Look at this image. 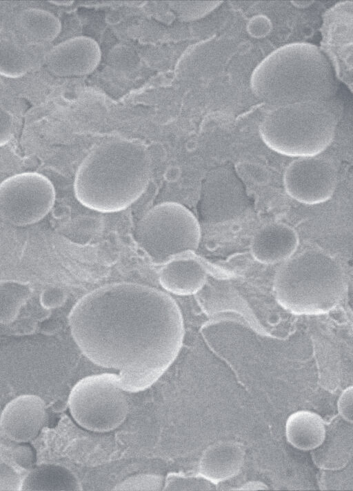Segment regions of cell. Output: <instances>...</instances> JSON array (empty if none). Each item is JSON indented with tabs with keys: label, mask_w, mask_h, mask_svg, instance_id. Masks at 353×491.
<instances>
[{
	"label": "cell",
	"mask_w": 353,
	"mask_h": 491,
	"mask_svg": "<svg viewBox=\"0 0 353 491\" xmlns=\"http://www.w3.org/2000/svg\"><path fill=\"white\" fill-rule=\"evenodd\" d=\"M30 67L27 55L14 43L0 39V75L19 78L28 72Z\"/></svg>",
	"instance_id": "7402d4cb"
},
{
	"label": "cell",
	"mask_w": 353,
	"mask_h": 491,
	"mask_svg": "<svg viewBox=\"0 0 353 491\" xmlns=\"http://www.w3.org/2000/svg\"><path fill=\"white\" fill-rule=\"evenodd\" d=\"M14 132V122L11 114L0 104V147L8 143Z\"/></svg>",
	"instance_id": "83f0119b"
},
{
	"label": "cell",
	"mask_w": 353,
	"mask_h": 491,
	"mask_svg": "<svg viewBox=\"0 0 353 491\" xmlns=\"http://www.w3.org/2000/svg\"><path fill=\"white\" fill-rule=\"evenodd\" d=\"M23 478L15 466L0 461V490H21Z\"/></svg>",
	"instance_id": "4316f807"
},
{
	"label": "cell",
	"mask_w": 353,
	"mask_h": 491,
	"mask_svg": "<svg viewBox=\"0 0 353 491\" xmlns=\"http://www.w3.org/2000/svg\"><path fill=\"white\" fill-rule=\"evenodd\" d=\"M215 484L199 475L185 476L171 473L165 479L164 490H210L215 488Z\"/></svg>",
	"instance_id": "603a6c76"
},
{
	"label": "cell",
	"mask_w": 353,
	"mask_h": 491,
	"mask_svg": "<svg viewBox=\"0 0 353 491\" xmlns=\"http://www.w3.org/2000/svg\"><path fill=\"white\" fill-rule=\"evenodd\" d=\"M49 2L51 3H53L54 5H58V6H68V5L72 3V1H50Z\"/></svg>",
	"instance_id": "d6a6232c"
},
{
	"label": "cell",
	"mask_w": 353,
	"mask_h": 491,
	"mask_svg": "<svg viewBox=\"0 0 353 491\" xmlns=\"http://www.w3.org/2000/svg\"><path fill=\"white\" fill-rule=\"evenodd\" d=\"M163 479L154 474L130 477L115 487L116 490H159L163 488Z\"/></svg>",
	"instance_id": "d4e9b609"
},
{
	"label": "cell",
	"mask_w": 353,
	"mask_h": 491,
	"mask_svg": "<svg viewBox=\"0 0 353 491\" xmlns=\"http://www.w3.org/2000/svg\"><path fill=\"white\" fill-rule=\"evenodd\" d=\"M68 321L74 340L93 363L119 371L124 390L152 385L182 345L181 311L168 294L133 283L100 287L80 299Z\"/></svg>",
	"instance_id": "6da1fadb"
},
{
	"label": "cell",
	"mask_w": 353,
	"mask_h": 491,
	"mask_svg": "<svg viewBox=\"0 0 353 491\" xmlns=\"http://www.w3.org/2000/svg\"><path fill=\"white\" fill-rule=\"evenodd\" d=\"M352 386L345 389L337 402L339 413L341 418L352 423Z\"/></svg>",
	"instance_id": "f546056e"
},
{
	"label": "cell",
	"mask_w": 353,
	"mask_h": 491,
	"mask_svg": "<svg viewBox=\"0 0 353 491\" xmlns=\"http://www.w3.org/2000/svg\"><path fill=\"white\" fill-rule=\"evenodd\" d=\"M55 197L54 186L46 176L16 174L0 183V217L16 226L36 223L52 210Z\"/></svg>",
	"instance_id": "ba28073f"
},
{
	"label": "cell",
	"mask_w": 353,
	"mask_h": 491,
	"mask_svg": "<svg viewBox=\"0 0 353 491\" xmlns=\"http://www.w3.org/2000/svg\"><path fill=\"white\" fill-rule=\"evenodd\" d=\"M346 279L341 263L327 252L307 249L294 254L278 270L274 283L276 299L296 314H319L341 300Z\"/></svg>",
	"instance_id": "277c9868"
},
{
	"label": "cell",
	"mask_w": 353,
	"mask_h": 491,
	"mask_svg": "<svg viewBox=\"0 0 353 491\" xmlns=\"http://www.w3.org/2000/svg\"><path fill=\"white\" fill-rule=\"evenodd\" d=\"M151 161L140 143L124 139L100 144L79 165L74 192L84 206L101 212L123 210L146 190Z\"/></svg>",
	"instance_id": "7a4b0ae2"
},
{
	"label": "cell",
	"mask_w": 353,
	"mask_h": 491,
	"mask_svg": "<svg viewBox=\"0 0 353 491\" xmlns=\"http://www.w3.org/2000/svg\"><path fill=\"white\" fill-rule=\"evenodd\" d=\"M77 477L68 468L55 464L36 467L24 476L21 490H81Z\"/></svg>",
	"instance_id": "ffe728a7"
},
{
	"label": "cell",
	"mask_w": 353,
	"mask_h": 491,
	"mask_svg": "<svg viewBox=\"0 0 353 491\" xmlns=\"http://www.w3.org/2000/svg\"><path fill=\"white\" fill-rule=\"evenodd\" d=\"M17 27L28 43L39 45L52 41L61 32L59 19L51 12L41 8H28L21 12L17 19Z\"/></svg>",
	"instance_id": "d6986e66"
},
{
	"label": "cell",
	"mask_w": 353,
	"mask_h": 491,
	"mask_svg": "<svg viewBox=\"0 0 353 491\" xmlns=\"http://www.w3.org/2000/svg\"><path fill=\"white\" fill-rule=\"evenodd\" d=\"M336 122L325 102L274 107L262 119L259 132L272 150L291 157L318 156L332 142Z\"/></svg>",
	"instance_id": "5b68a950"
},
{
	"label": "cell",
	"mask_w": 353,
	"mask_h": 491,
	"mask_svg": "<svg viewBox=\"0 0 353 491\" xmlns=\"http://www.w3.org/2000/svg\"><path fill=\"white\" fill-rule=\"evenodd\" d=\"M236 170V174L241 180L252 184L263 185L270 179L268 170L255 163H241L237 166Z\"/></svg>",
	"instance_id": "484cf974"
},
{
	"label": "cell",
	"mask_w": 353,
	"mask_h": 491,
	"mask_svg": "<svg viewBox=\"0 0 353 491\" xmlns=\"http://www.w3.org/2000/svg\"><path fill=\"white\" fill-rule=\"evenodd\" d=\"M251 88L257 98L274 107L326 102L335 94V72L317 46L308 43L283 46L254 69Z\"/></svg>",
	"instance_id": "3957f363"
},
{
	"label": "cell",
	"mask_w": 353,
	"mask_h": 491,
	"mask_svg": "<svg viewBox=\"0 0 353 491\" xmlns=\"http://www.w3.org/2000/svg\"><path fill=\"white\" fill-rule=\"evenodd\" d=\"M283 181L292 199L303 204L316 205L333 196L337 172L328 159L318 156L298 158L286 167Z\"/></svg>",
	"instance_id": "9c48e42d"
},
{
	"label": "cell",
	"mask_w": 353,
	"mask_h": 491,
	"mask_svg": "<svg viewBox=\"0 0 353 491\" xmlns=\"http://www.w3.org/2000/svg\"><path fill=\"white\" fill-rule=\"evenodd\" d=\"M208 268L194 252L181 253L162 265L159 273L162 287L177 295L195 294L205 284Z\"/></svg>",
	"instance_id": "5bb4252c"
},
{
	"label": "cell",
	"mask_w": 353,
	"mask_h": 491,
	"mask_svg": "<svg viewBox=\"0 0 353 491\" xmlns=\"http://www.w3.org/2000/svg\"><path fill=\"white\" fill-rule=\"evenodd\" d=\"M30 294L31 288L28 283L17 281L1 282L0 323L7 324L14 321Z\"/></svg>",
	"instance_id": "44dd1931"
},
{
	"label": "cell",
	"mask_w": 353,
	"mask_h": 491,
	"mask_svg": "<svg viewBox=\"0 0 353 491\" xmlns=\"http://www.w3.org/2000/svg\"><path fill=\"white\" fill-rule=\"evenodd\" d=\"M248 208V198L241 179L227 168L210 172L203 181L199 202L203 221L211 224L240 217Z\"/></svg>",
	"instance_id": "30bf717a"
},
{
	"label": "cell",
	"mask_w": 353,
	"mask_h": 491,
	"mask_svg": "<svg viewBox=\"0 0 353 491\" xmlns=\"http://www.w3.org/2000/svg\"><path fill=\"white\" fill-rule=\"evenodd\" d=\"M312 2L313 1H292V3L299 8H305L312 4Z\"/></svg>",
	"instance_id": "1f68e13d"
},
{
	"label": "cell",
	"mask_w": 353,
	"mask_h": 491,
	"mask_svg": "<svg viewBox=\"0 0 353 491\" xmlns=\"http://www.w3.org/2000/svg\"><path fill=\"white\" fill-rule=\"evenodd\" d=\"M299 242V236L291 226L273 222L255 232L251 240L250 252L253 258L261 263L285 262L294 254Z\"/></svg>",
	"instance_id": "9a60e30c"
},
{
	"label": "cell",
	"mask_w": 353,
	"mask_h": 491,
	"mask_svg": "<svg viewBox=\"0 0 353 491\" xmlns=\"http://www.w3.org/2000/svg\"><path fill=\"white\" fill-rule=\"evenodd\" d=\"M259 489H268L265 484L261 482H250L245 483L240 490H259Z\"/></svg>",
	"instance_id": "4dcf8cb0"
},
{
	"label": "cell",
	"mask_w": 353,
	"mask_h": 491,
	"mask_svg": "<svg viewBox=\"0 0 353 491\" xmlns=\"http://www.w3.org/2000/svg\"><path fill=\"white\" fill-rule=\"evenodd\" d=\"M242 443L219 441L210 445L199 461V475L216 484L230 479L241 471L245 459Z\"/></svg>",
	"instance_id": "e0dca14e"
},
{
	"label": "cell",
	"mask_w": 353,
	"mask_h": 491,
	"mask_svg": "<svg viewBox=\"0 0 353 491\" xmlns=\"http://www.w3.org/2000/svg\"><path fill=\"white\" fill-rule=\"evenodd\" d=\"M352 453V423L339 417L326 427L323 442L311 452L315 464L326 470L344 468L350 460Z\"/></svg>",
	"instance_id": "2e32d148"
},
{
	"label": "cell",
	"mask_w": 353,
	"mask_h": 491,
	"mask_svg": "<svg viewBox=\"0 0 353 491\" xmlns=\"http://www.w3.org/2000/svg\"><path fill=\"white\" fill-rule=\"evenodd\" d=\"M222 1H178L172 3V9L183 20H196L208 14Z\"/></svg>",
	"instance_id": "cb8c5ba5"
},
{
	"label": "cell",
	"mask_w": 353,
	"mask_h": 491,
	"mask_svg": "<svg viewBox=\"0 0 353 491\" xmlns=\"http://www.w3.org/2000/svg\"><path fill=\"white\" fill-rule=\"evenodd\" d=\"M322 46L335 74L352 90V3L340 2L324 14L321 27Z\"/></svg>",
	"instance_id": "8fae6325"
},
{
	"label": "cell",
	"mask_w": 353,
	"mask_h": 491,
	"mask_svg": "<svg viewBox=\"0 0 353 491\" xmlns=\"http://www.w3.org/2000/svg\"><path fill=\"white\" fill-rule=\"evenodd\" d=\"M99 60L100 50L94 41L80 37L54 46L46 57V65L55 75L79 76L92 72Z\"/></svg>",
	"instance_id": "4fadbf2b"
},
{
	"label": "cell",
	"mask_w": 353,
	"mask_h": 491,
	"mask_svg": "<svg viewBox=\"0 0 353 491\" xmlns=\"http://www.w3.org/2000/svg\"><path fill=\"white\" fill-rule=\"evenodd\" d=\"M326 425L320 415L300 410L292 413L287 419L285 435L287 441L301 450H312L323 442Z\"/></svg>",
	"instance_id": "ac0fdd59"
},
{
	"label": "cell",
	"mask_w": 353,
	"mask_h": 491,
	"mask_svg": "<svg viewBox=\"0 0 353 491\" xmlns=\"http://www.w3.org/2000/svg\"><path fill=\"white\" fill-rule=\"evenodd\" d=\"M46 418L45 403L38 396L23 394L10 401L0 417V428L10 439L28 442L37 437Z\"/></svg>",
	"instance_id": "7c38bea8"
},
{
	"label": "cell",
	"mask_w": 353,
	"mask_h": 491,
	"mask_svg": "<svg viewBox=\"0 0 353 491\" xmlns=\"http://www.w3.org/2000/svg\"><path fill=\"white\" fill-rule=\"evenodd\" d=\"M271 22L263 15L253 17L248 23V32L252 37L260 38L265 37L271 30Z\"/></svg>",
	"instance_id": "f1b7e54d"
},
{
	"label": "cell",
	"mask_w": 353,
	"mask_h": 491,
	"mask_svg": "<svg viewBox=\"0 0 353 491\" xmlns=\"http://www.w3.org/2000/svg\"><path fill=\"white\" fill-rule=\"evenodd\" d=\"M135 237L139 247L155 264L194 252L201 239L199 223L192 212L176 202L157 204L139 221Z\"/></svg>",
	"instance_id": "8992f818"
},
{
	"label": "cell",
	"mask_w": 353,
	"mask_h": 491,
	"mask_svg": "<svg viewBox=\"0 0 353 491\" xmlns=\"http://www.w3.org/2000/svg\"><path fill=\"white\" fill-rule=\"evenodd\" d=\"M119 377L101 374L85 377L72 389L68 405L74 420L94 432H108L125 420L128 405Z\"/></svg>",
	"instance_id": "52a82bcc"
}]
</instances>
